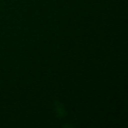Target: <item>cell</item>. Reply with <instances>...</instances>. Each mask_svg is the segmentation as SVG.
Listing matches in <instances>:
<instances>
[]
</instances>
